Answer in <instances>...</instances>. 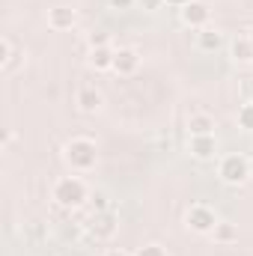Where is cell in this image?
I'll return each mask as SVG.
<instances>
[{"mask_svg": "<svg viewBox=\"0 0 253 256\" xmlns=\"http://www.w3.org/2000/svg\"><path fill=\"white\" fill-rule=\"evenodd\" d=\"M63 158L72 170L86 173V170H92V167L98 164V146H96V140H90V137H72L63 149Z\"/></svg>", "mask_w": 253, "mask_h": 256, "instance_id": "1", "label": "cell"}, {"mask_svg": "<svg viewBox=\"0 0 253 256\" xmlns=\"http://www.w3.org/2000/svg\"><path fill=\"white\" fill-rule=\"evenodd\" d=\"M51 196H54V202H57L60 208H78V206H84V202L90 200V191H86L84 179H78V176H63V179L54 182Z\"/></svg>", "mask_w": 253, "mask_h": 256, "instance_id": "2", "label": "cell"}, {"mask_svg": "<svg viewBox=\"0 0 253 256\" xmlns=\"http://www.w3.org/2000/svg\"><path fill=\"white\" fill-rule=\"evenodd\" d=\"M218 176L226 185H244L250 179V158H244L238 152L236 155H224L220 164H218Z\"/></svg>", "mask_w": 253, "mask_h": 256, "instance_id": "3", "label": "cell"}, {"mask_svg": "<svg viewBox=\"0 0 253 256\" xmlns=\"http://www.w3.org/2000/svg\"><path fill=\"white\" fill-rule=\"evenodd\" d=\"M218 220L220 218L206 202H194L188 212H185V226H188L190 232H196V236H212V230L218 226Z\"/></svg>", "mask_w": 253, "mask_h": 256, "instance_id": "4", "label": "cell"}, {"mask_svg": "<svg viewBox=\"0 0 253 256\" xmlns=\"http://www.w3.org/2000/svg\"><path fill=\"white\" fill-rule=\"evenodd\" d=\"M179 18H182L185 27L202 30V27H208V21H212V6L202 3V0H190L185 9H179Z\"/></svg>", "mask_w": 253, "mask_h": 256, "instance_id": "5", "label": "cell"}, {"mask_svg": "<svg viewBox=\"0 0 253 256\" xmlns=\"http://www.w3.org/2000/svg\"><path fill=\"white\" fill-rule=\"evenodd\" d=\"M188 152L196 161H212L218 155V137L214 134H190Z\"/></svg>", "mask_w": 253, "mask_h": 256, "instance_id": "6", "label": "cell"}, {"mask_svg": "<svg viewBox=\"0 0 253 256\" xmlns=\"http://www.w3.org/2000/svg\"><path fill=\"white\" fill-rule=\"evenodd\" d=\"M116 230H120V224H116V218H114L110 212H98V214L92 218V224H90V232H92L96 238H102V242L114 238Z\"/></svg>", "mask_w": 253, "mask_h": 256, "instance_id": "7", "label": "cell"}, {"mask_svg": "<svg viewBox=\"0 0 253 256\" xmlns=\"http://www.w3.org/2000/svg\"><path fill=\"white\" fill-rule=\"evenodd\" d=\"M48 24H51V30H72L78 24V12L72 6H54V9H48Z\"/></svg>", "mask_w": 253, "mask_h": 256, "instance_id": "8", "label": "cell"}, {"mask_svg": "<svg viewBox=\"0 0 253 256\" xmlns=\"http://www.w3.org/2000/svg\"><path fill=\"white\" fill-rule=\"evenodd\" d=\"M114 57H116V48H110V45L90 48L86 63H90V68H96V72H114Z\"/></svg>", "mask_w": 253, "mask_h": 256, "instance_id": "9", "label": "cell"}, {"mask_svg": "<svg viewBox=\"0 0 253 256\" xmlns=\"http://www.w3.org/2000/svg\"><path fill=\"white\" fill-rule=\"evenodd\" d=\"M140 68V54L134 48H116V57H114V72L116 74H134Z\"/></svg>", "mask_w": 253, "mask_h": 256, "instance_id": "10", "label": "cell"}, {"mask_svg": "<svg viewBox=\"0 0 253 256\" xmlns=\"http://www.w3.org/2000/svg\"><path fill=\"white\" fill-rule=\"evenodd\" d=\"M196 48L206 51V54L220 51V48H224V33H220L218 27H202V30H196Z\"/></svg>", "mask_w": 253, "mask_h": 256, "instance_id": "11", "label": "cell"}, {"mask_svg": "<svg viewBox=\"0 0 253 256\" xmlns=\"http://www.w3.org/2000/svg\"><path fill=\"white\" fill-rule=\"evenodd\" d=\"M102 104H104L102 90H96V86H80L78 90V108L84 114H96V110H102Z\"/></svg>", "mask_w": 253, "mask_h": 256, "instance_id": "12", "label": "cell"}, {"mask_svg": "<svg viewBox=\"0 0 253 256\" xmlns=\"http://www.w3.org/2000/svg\"><path fill=\"white\" fill-rule=\"evenodd\" d=\"M214 128H218V122H214L212 114H190L188 116L190 134H214Z\"/></svg>", "mask_w": 253, "mask_h": 256, "instance_id": "13", "label": "cell"}, {"mask_svg": "<svg viewBox=\"0 0 253 256\" xmlns=\"http://www.w3.org/2000/svg\"><path fill=\"white\" fill-rule=\"evenodd\" d=\"M212 238L218 244H232V242H238V226L230 220H218V226L212 230Z\"/></svg>", "mask_w": 253, "mask_h": 256, "instance_id": "14", "label": "cell"}, {"mask_svg": "<svg viewBox=\"0 0 253 256\" xmlns=\"http://www.w3.org/2000/svg\"><path fill=\"white\" fill-rule=\"evenodd\" d=\"M230 51H232V57H236L238 63H250V60H253V45H250V39H248V36L236 39Z\"/></svg>", "mask_w": 253, "mask_h": 256, "instance_id": "15", "label": "cell"}, {"mask_svg": "<svg viewBox=\"0 0 253 256\" xmlns=\"http://www.w3.org/2000/svg\"><path fill=\"white\" fill-rule=\"evenodd\" d=\"M238 128L253 131V102H248V104L238 108Z\"/></svg>", "mask_w": 253, "mask_h": 256, "instance_id": "16", "label": "cell"}, {"mask_svg": "<svg viewBox=\"0 0 253 256\" xmlns=\"http://www.w3.org/2000/svg\"><path fill=\"white\" fill-rule=\"evenodd\" d=\"M86 45H90V48H104V45H110V33H104V30H92V33L86 36Z\"/></svg>", "mask_w": 253, "mask_h": 256, "instance_id": "17", "label": "cell"}, {"mask_svg": "<svg viewBox=\"0 0 253 256\" xmlns=\"http://www.w3.org/2000/svg\"><path fill=\"white\" fill-rule=\"evenodd\" d=\"M90 200H92V206H96V214H98V212H108V194L104 191H92Z\"/></svg>", "mask_w": 253, "mask_h": 256, "instance_id": "18", "label": "cell"}, {"mask_svg": "<svg viewBox=\"0 0 253 256\" xmlns=\"http://www.w3.org/2000/svg\"><path fill=\"white\" fill-rule=\"evenodd\" d=\"M134 256H167V250L161 244H143V248H137Z\"/></svg>", "mask_w": 253, "mask_h": 256, "instance_id": "19", "label": "cell"}, {"mask_svg": "<svg viewBox=\"0 0 253 256\" xmlns=\"http://www.w3.org/2000/svg\"><path fill=\"white\" fill-rule=\"evenodd\" d=\"M140 6H143L146 12H158V9L164 6V0H140Z\"/></svg>", "mask_w": 253, "mask_h": 256, "instance_id": "20", "label": "cell"}, {"mask_svg": "<svg viewBox=\"0 0 253 256\" xmlns=\"http://www.w3.org/2000/svg\"><path fill=\"white\" fill-rule=\"evenodd\" d=\"M108 6L122 12V9H131V6H134V0H108Z\"/></svg>", "mask_w": 253, "mask_h": 256, "instance_id": "21", "label": "cell"}, {"mask_svg": "<svg viewBox=\"0 0 253 256\" xmlns=\"http://www.w3.org/2000/svg\"><path fill=\"white\" fill-rule=\"evenodd\" d=\"M164 3H167V6H173V9H185L190 0H164Z\"/></svg>", "mask_w": 253, "mask_h": 256, "instance_id": "22", "label": "cell"}, {"mask_svg": "<svg viewBox=\"0 0 253 256\" xmlns=\"http://www.w3.org/2000/svg\"><path fill=\"white\" fill-rule=\"evenodd\" d=\"M104 256H134V254H128V250H108Z\"/></svg>", "mask_w": 253, "mask_h": 256, "instance_id": "23", "label": "cell"}, {"mask_svg": "<svg viewBox=\"0 0 253 256\" xmlns=\"http://www.w3.org/2000/svg\"><path fill=\"white\" fill-rule=\"evenodd\" d=\"M248 39H250V45H253V30H250V33H248Z\"/></svg>", "mask_w": 253, "mask_h": 256, "instance_id": "24", "label": "cell"}, {"mask_svg": "<svg viewBox=\"0 0 253 256\" xmlns=\"http://www.w3.org/2000/svg\"><path fill=\"white\" fill-rule=\"evenodd\" d=\"M250 179H253V158H250Z\"/></svg>", "mask_w": 253, "mask_h": 256, "instance_id": "25", "label": "cell"}, {"mask_svg": "<svg viewBox=\"0 0 253 256\" xmlns=\"http://www.w3.org/2000/svg\"><path fill=\"white\" fill-rule=\"evenodd\" d=\"M250 102H253V98H250Z\"/></svg>", "mask_w": 253, "mask_h": 256, "instance_id": "26", "label": "cell"}]
</instances>
